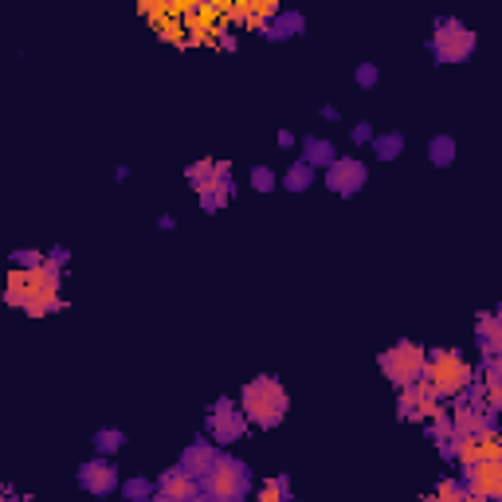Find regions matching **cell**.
I'll use <instances>...</instances> for the list:
<instances>
[{"label":"cell","instance_id":"6da1fadb","mask_svg":"<svg viewBox=\"0 0 502 502\" xmlns=\"http://www.w3.org/2000/svg\"><path fill=\"white\" fill-rule=\"evenodd\" d=\"M59 279L63 271L52 267V263H40V267L32 271H12L8 275V286H5V303L8 306H20L24 314H32V318H44V314L59 310Z\"/></svg>","mask_w":502,"mask_h":502},{"label":"cell","instance_id":"7a4b0ae2","mask_svg":"<svg viewBox=\"0 0 502 502\" xmlns=\"http://www.w3.org/2000/svg\"><path fill=\"white\" fill-rule=\"evenodd\" d=\"M286 408H291V397H286V388L279 385V376H251L240 393V412L247 424H256V428H275V424H283Z\"/></svg>","mask_w":502,"mask_h":502},{"label":"cell","instance_id":"3957f363","mask_svg":"<svg viewBox=\"0 0 502 502\" xmlns=\"http://www.w3.org/2000/svg\"><path fill=\"white\" fill-rule=\"evenodd\" d=\"M420 381H428L432 393L439 400H447V397H463L475 385V369H471L467 357L456 354V349H432L428 361H424Z\"/></svg>","mask_w":502,"mask_h":502},{"label":"cell","instance_id":"277c9868","mask_svg":"<svg viewBox=\"0 0 502 502\" xmlns=\"http://www.w3.org/2000/svg\"><path fill=\"white\" fill-rule=\"evenodd\" d=\"M205 495L212 502H244L247 491H251V471H247V463L244 459H236V456H216V463H212V471L205 475Z\"/></svg>","mask_w":502,"mask_h":502},{"label":"cell","instance_id":"5b68a950","mask_svg":"<svg viewBox=\"0 0 502 502\" xmlns=\"http://www.w3.org/2000/svg\"><path fill=\"white\" fill-rule=\"evenodd\" d=\"M424 361H428V349L417 346V342H397L393 349H385L381 354V369L393 385H412L424 376Z\"/></svg>","mask_w":502,"mask_h":502},{"label":"cell","instance_id":"8992f818","mask_svg":"<svg viewBox=\"0 0 502 502\" xmlns=\"http://www.w3.org/2000/svg\"><path fill=\"white\" fill-rule=\"evenodd\" d=\"M432 52L439 63H459V59H467L475 52V32L471 28H463L459 20H436V32H432Z\"/></svg>","mask_w":502,"mask_h":502},{"label":"cell","instance_id":"52a82bcc","mask_svg":"<svg viewBox=\"0 0 502 502\" xmlns=\"http://www.w3.org/2000/svg\"><path fill=\"white\" fill-rule=\"evenodd\" d=\"M208 432H212V444L224 447V444H236V439H244L247 432V420H244V412L232 405V400H216L212 405V417H208Z\"/></svg>","mask_w":502,"mask_h":502},{"label":"cell","instance_id":"ba28073f","mask_svg":"<svg viewBox=\"0 0 502 502\" xmlns=\"http://www.w3.org/2000/svg\"><path fill=\"white\" fill-rule=\"evenodd\" d=\"M444 412V400L432 393L428 381H412L400 388V417L405 420H432Z\"/></svg>","mask_w":502,"mask_h":502},{"label":"cell","instance_id":"9c48e42d","mask_svg":"<svg viewBox=\"0 0 502 502\" xmlns=\"http://www.w3.org/2000/svg\"><path fill=\"white\" fill-rule=\"evenodd\" d=\"M463 491L475 498H502V463H471L463 467Z\"/></svg>","mask_w":502,"mask_h":502},{"label":"cell","instance_id":"30bf717a","mask_svg":"<svg viewBox=\"0 0 502 502\" xmlns=\"http://www.w3.org/2000/svg\"><path fill=\"white\" fill-rule=\"evenodd\" d=\"M369 181V169L361 166L357 157H337L330 169H326V188H334L337 196H354L361 193Z\"/></svg>","mask_w":502,"mask_h":502},{"label":"cell","instance_id":"8fae6325","mask_svg":"<svg viewBox=\"0 0 502 502\" xmlns=\"http://www.w3.org/2000/svg\"><path fill=\"white\" fill-rule=\"evenodd\" d=\"M79 483L91 495H110V491H118V467L106 456H95L79 467Z\"/></svg>","mask_w":502,"mask_h":502},{"label":"cell","instance_id":"7c38bea8","mask_svg":"<svg viewBox=\"0 0 502 502\" xmlns=\"http://www.w3.org/2000/svg\"><path fill=\"white\" fill-rule=\"evenodd\" d=\"M216 456H220V447L212 444V439H196V444H188V447H185V456H181V471H185V475H193V479L200 483V479H205V475L212 471Z\"/></svg>","mask_w":502,"mask_h":502},{"label":"cell","instance_id":"4fadbf2b","mask_svg":"<svg viewBox=\"0 0 502 502\" xmlns=\"http://www.w3.org/2000/svg\"><path fill=\"white\" fill-rule=\"evenodd\" d=\"M451 417V428L456 436H483V432H495V417H487L483 408H475L471 400L467 405H459L456 412H447Z\"/></svg>","mask_w":502,"mask_h":502},{"label":"cell","instance_id":"5bb4252c","mask_svg":"<svg viewBox=\"0 0 502 502\" xmlns=\"http://www.w3.org/2000/svg\"><path fill=\"white\" fill-rule=\"evenodd\" d=\"M157 495H166L173 502H188L193 495H200V487L193 475H185L181 467H169V471H161V479H157Z\"/></svg>","mask_w":502,"mask_h":502},{"label":"cell","instance_id":"9a60e30c","mask_svg":"<svg viewBox=\"0 0 502 502\" xmlns=\"http://www.w3.org/2000/svg\"><path fill=\"white\" fill-rule=\"evenodd\" d=\"M298 161H306L310 169H318V166L330 169L337 161V146L330 142V137H314L310 134V137H303V157H298Z\"/></svg>","mask_w":502,"mask_h":502},{"label":"cell","instance_id":"2e32d148","mask_svg":"<svg viewBox=\"0 0 502 502\" xmlns=\"http://www.w3.org/2000/svg\"><path fill=\"white\" fill-rule=\"evenodd\" d=\"M306 28V20H303V12H275V16L267 20V28H263V35L267 40H291V35H298Z\"/></svg>","mask_w":502,"mask_h":502},{"label":"cell","instance_id":"e0dca14e","mask_svg":"<svg viewBox=\"0 0 502 502\" xmlns=\"http://www.w3.org/2000/svg\"><path fill=\"white\" fill-rule=\"evenodd\" d=\"M479 346H483L487 361L498 357V346H502V318L498 314H483L479 318Z\"/></svg>","mask_w":502,"mask_h":502},{"label":"cell","instance_id":"ac0fdd59","mask_svg":"<svg viewBox=\"0 0 502 502\" xmlns=\"http://www.w3.org/2000/svg\"><path fill=\"white\" fill-rule=\"evenodd\" d=\"M185 177H188V185H193L196 193H205V188H212V185H232V181H216V161H212V157L196 161V166H188Z\"/></svg>","mask_w":502,"mask_h":502},{"label":"cell","instance_id":"d6986e66","mask_svg":"<svg viewBox=\"0 0 502 502\" xmlns=\"http://www.w3.org/2000/svg\"><path fill=\"white\" fill-rule=\"evenodd\" d=\"M428 157H432V166H451V161H456V137L451 134H436L432 142H428Z\"/></svg>","mask_w":502,"mask_h":502},{"label":"cell","instance_id":"ffe728a7","mask_svg":"<svg viewBox=\"0 0 502 502\" xmlns=\"http://www.w3.org/2000/svg\"><path fill=\"white\" fill-rule=\"evenodd\" d=\"M432 444L444 451V456H451V444H456V428H451V417L447 408L439 412V417H432Z\"/></svg>","mask_w":502,"mask_h":502},{"label":"cell","instance_id":"44dd1931","mask_svg":"<svg viewBox=\"0 0 502 502\" xmlns=\"http://www.w3.org/2000/svg\"><path fill=\"white\" fill-rule=\"evenodd\" d=\"M369 146L381 161H393V157H400V149H405V137H400L397 130H388V134H373Z\"/></svg>","mask_w":502,"mask_h":502},{"label":"cell","instance_id":"7402d4cb","mask_svg":"<svg viewBox=\"0 0 502 502\" xmlns=\"http://www.w3.org/2000/svg\"><path fill=\"white\" fill-rule=\"evenodd\" d=\"M232 193H236V185H212V188L200 193V208H205V212H220L232 200Z\"/></svg>","mask_w":502,"mask_h":502},{"label":"cell","instance_id":"603a6c76","mask_svg":"<svg viewBox=\"0 0 502 502\" xmlns=\"http://www.w3.org/2000/svg\"><path fill=\"white\" fill-rule=\"evenodd\" d=\"M310 181H314V169L306 161H295V166L283 173V188H291V193H303V188H310Z\"/></svg>","mask_w":502,"mask_h":502},{"label":"cell","instance_id":"cb8c5ba5","mask_svg":"<svg viewBox=\"0 0 502 502\" xmlns=\"http://www.w3.org/2000/svg\"><path fill=\"white\" fill-rule=\"evenodd\" d=\"M122 444H126L122 428H98L95 432V456H110V451H118Z\"/></svg>","mask_w":502,"mask_h":502},{"label":"cell","instance_id":"d4e9b609","mask_svg":"<svg viewBox=\"0 0 502 502\" xmlns=\"http://www.w3.org/2000/svg\"><path fill=\"white\" fill-rule=\"evenodd\" d=\"M286 495H291V483H286V475H279V479H267V483L259 487V498L256 502H291Z\"/></svg>","mask_w":502,"mask_h":502},{"label":"cell","instance_id":"484cf974","mask_svg":"<svg viewBox=\"0 0 502 502\" xmlns=\"http://www.w3.org/2000/svg\"><path fill=\"white\" fill-rule=\"evenodd\" d=\"M428 502H467V491H463V483L459 479H444L432 491V498Z\"/></svg>","mask_w":502,"mask_h":502},{"label":"cell","instance_id":"4316f807","mask_svg":"<svg viewBox=\"0 0 502 502\" xmlns=\"http://www.w3.org/2000/svg\"><path fill=\"white\" fill-rule=\"evenodd\" d=\"M122 491H126V498H130V502H146V498L157 495V487L149 483V479H126Z\"/></svg>","mask_w":502,"mask_h":502},{"label":"cell","instance_id":"83f0119b","mask_svg":"<svg viewBox=\"0 0 502 502\" xmlns=\"http://www.w3.org/2000/svg\"><path fill=\"white\" fill-rule=\"evenodd\" d=\"M275 185H279L275 169H267V166H256V169H251V188H256V193H275Z\"/></svg>","mask_w":502,"mask_h":502},{"label":"cell","instance_id":"f1b7e54d","mask_svg":"<svg viewBox=\"0 0 502 502\" xmlns=\"http://www.w3.org/2000/svg\"><path fill=\"white\" fill-rule=\"evenodd\" d=\"M47 256L44 251H35V247H20V251H12V263H16L20 271H32V267H40Z\"/></svg>","mask_w":502,"mask_h":502},{"label":"cell","instance_id":"f546056e","mask_svg":"<svg viewBox=\"0 0 502 502\" xmlns=\"http://www.w3.org/2000/svg\"><path fill=\"white\" fill-rule=\"evenodd\" d=\"M354 79H357V86H366V91H369V86L381 83V71H376V63H361Z\"/></svg>","mask_w":502,"mask_h":502},{"label":"cell","instance_id":"4dcf8cb0","mask_svg":"<svg viewBox=\"0 0 502 502\" xmlns=\"http://www.w3.org/2000/svg\"><path fill=\"white\" fill-rule=\"evenodd\" d=\"M373 134H376V130H373V122H357V126H354V134H349V137H354L357 146H369V142H373Z\"/></svg>","mask_w":502,"mask_h":502},{"label":"cell","instance_id":"1f68e13d","mask_svg":"<svg viewBox=\"0 0 502 502\" xmlns=\"http://www.w3.org/2000/svg\"><path fill=\"white\" fill-rule=\"evenodd\" d=\"M275 142H279V149H291V146L298 142V137H295L291 130H279V134H275Z\"/></svg>","mask_w":502,"mask_h":502},{"label":"cell","instance_id":"d6a6232c","mask_svg":"<svg viewBox=\"0 0 502 502\" xmlns=\"http://www.w3.org/2000/svg\"><path fill=\"white\" fill-rule=\"evenodd\" d=\"M322 118L326 122H337V106H322Z\"/></svg>","mask_w":502,"mask_h":502},{"label":"cell","instance_id":"836d02e7","mask_svg":"<svg viewBox=\"0 0 502 502\" xmlns=\"http://www.w3.org/2000/svg\"><path fill=\"white\" fill-rule=\"evenodd\" d=\"M188 502H212V498H208L205 491H200V495H193V498H188Z\"/></svg>","mask_w":502,"mask_h":502},{"label":"cell","instance_id":"e575fe53","mask_svg":"<svg viewBox=\"0 0 502 502\" xmlns=\"http://www.w3.org/2000/svg\"><path fill=\"white\" fill-rule=\"evenodd\" d=\"M146 502H173V498H166V495H154V498H146Z\"/></svg>","mask_w":502,"mask_h":502},{"label":"cell","instance_id":"d590c367","mask_svg":"<svg viewBox=\"0 0 502 502\" xmlns=\"http://www.w3.org/2000/svg\"><path fill=\"white\" fill-rule=\"evenodd\" d=\"M0 502H16V498H12V495H0Z\"/></svg>","mask_w":502,"mask_h":502}]
</instances>
